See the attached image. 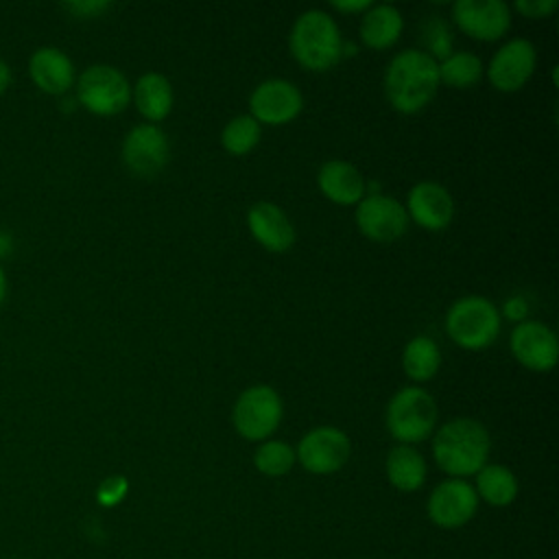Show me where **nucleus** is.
<instances>
[{"instance_id": "72a5a7b5", "label": "nucleus", "mask_w": 559, "mask_h": 559, "mask_svg": "<svg viewBox=\"0 0 559 559\" xmlns=\"http://www.w3.org/2000/svg\"><path fill=\"white\" fill-rule=\"evenodd\" d=\"M9 81H11V70H9V66L0 59V94L9 87Z\"/></svg>"}, {"instance_id": "6e6552de", "label": "nucleus", "mask_w": 559, "mask_h": 559, "mask_svg": "<svg viewBox=\"0 0 559 559\" xmlns=\"http://www.w3.org/2000/svg\"><path fill=\"white\" fill-rule=\"evenodd\" d=\"M349 437L332 426H319L306 432L297 445L295 459L312 474H334L349 459Z\"/></svg>"}, {"instance_id": "aec40b11", "label": "nucleus", "mask_w": 559, "mask_h": 559, "mask_svg": "<svg viewBox=\"0 0 559 559\" xmlns=\"http://www.w3.org/2000/svg\"><path fill=\"white\" fill-rule=\"evenodd\" d=\"M386 478L400 491H417L426 480V461L411 445H397L386 454Z\"/></svg>"}, {"instance_id": "f8f14e48", "label": "nucleus", "mask_w": 559, "mask_h": 559, "mask_svg": "<svg viewBox=\"0 0 559 559\" xmlns=\"http://www.w3.org/2000/svg\"><path fill=\"white\" fill-rule=\"evenodd\" d=\"M301 92L284 79H269L260 83L249 98L251 118L264 124L290 122L301 111Z\"/></svg>"}, {"instance_id": "4be33fe9", "label": "nucleus", "mask_w": 559, "mask_h": 559, "mask_svg": "<svg viewBox=\"0 0 559 559\" xmlns=\"http://www.w3.org/2000/svg\"><path fill=\"white\" fill-rule=\"evenodd\" d=\"M135 107L138 111L157 122L168 116L173 107V87L164 74L157 72H146L138 79L135 83Z\"/></svg>"}, {"instance_id": "473e14b6", "label": "nucleus", "mask_w": 559, "mask_h": 559, "mask_svg": "<svg viewBox=\"0 0 559 559\" xmlns=\"http://www.w3.org/2000/svg\"><path fill=\"white\" fill-rule=\"evenodd\" d=\"M332 7L341 9V11H362L369 9L371 2L369 0H358V2H332Z\"/></svg>"}, {"instance_id": "bb28decb", "label": "nucleus", "mask_w": 559, "mask_h": 559, "mask_svg": "<svg viewBox=\"0 0 559 559\" xmlns=\"http://www.w3.org/2000/svg\"><path fill=\"white\" fill-rule=\"evenodd\" d=\"M260 140V122H255L251 116H236L227 127L223 129L221 142L223 146L234 155L249 153Z\"/></svg>"}, {"instance_id": "b1692460", "label": "nucleus", "mask_w": 559, "mask_h": 559, "mask_svg": "<svg viewBox=\"0 0 559 559\" xmlns=\"http://www.w3.org/2000/svg\"><path fill=\"white\" fill-rule=\"evenodd\" d=\"M402 365L406 376L417 382L432 378L441 365V354L437 343L428 336H415L402 354Z\"/></svg>"}, {"instance_id": "1a4fd4ad", "label": "nucleus", "mask_w": 559, "mask_h": 559, "mask_svg": "<svg viewBox=\"0 0 559 559\" xmlns=\"http://www.w3.org/2000/svg\"><path fill=\"white\" fill-rule=\"evenodd\" d=\"M478 509V496L474 487L461 478H448L439 483L428 498L426 511L435 526L439 528H461L465 526Z\"/></svg>"}, {"instance_id": "39448f33", "label": "nucleus", "mask_w": 559, "mask_h": 559, "mask_svg": "<svg viewBox=\"0 0 559 559\" xmlns=\"http://www.w3.org/2000/svg\"><path fill=\"white\" fill-rule=\"evenodd\" d=\"M437 424V404L432 395L419 386L397 391L386 406V428L404 443H417L430 437Z\"/></svg>"}, {"instance_id": "4468645a", "label": "nucleus", "mask_w": 559, "mask_h": 559, "mask_svg": "<svg viewBox=\"0 0 559 559\" xmlns=\"http://www.w3.org/2000/svg\"><path fill=\"white\" fill-rule=\"evenodd\" d=\"M513 356L531 371H550L559 358L555 332L539 321H524L511 334Z\"/></svg>"}, {"instance_id": "a211bd4d", "label": "nucleus", "mask_w": 559, "mask_h": 559, "mask_svg": "<svg viewBox=\"0 0 559 559\" xmlns=\"http://www.w3.org/2000/svg\"><path fill=\"white\" fill-rule=\"evenodd\" d=\"M28 70L39 90L48 94H63L74 81V66L59 48H39L31 55Z\"/></svg>"}, {"instance_id": "7c9ffc66", "label": "nucleus", "mask_w": 559, "mask_h": 559, "mask_svg": "<svg viewBox=\"0 0 559 559\" xmlns=\"http://www.w3.org/2000/svg\"><path fill=\"white\" fill-rule=\"evenodd\" d=\"M109 7V2H66L63 9L72 11L79 17H94L100 11H105Z\"/></svg>"}, {"instance_id": "f3484780", "label": "nucleus", "mask_w": 559, "mask_h": 559, "mask_svg": "<svg viewBox=\"0 0 559 559\" xmlns=\"http://www.w3.org/2000/svg\"><path fill=\"white\" fill-rule=\"evenodd\" d=\"M249 229L253 238L269 251L282 253L293 247L295 242V229L284 210H280L275 203L260 201L249 207L247 214Z\"/></svg>"}, {"instance_id": "cd10ccee", "label": "nucleus", "mask_w": 559, "mask_h": 559, "mask_svg": "<svg viewBox=\"0 0 559 559\" xmlns=\"http://www.w3.org/2000/svg\"><path fill=\"white\" fill-rule=\"evenodd\" d=\"M424 35H426L424 39H426L428 48L432 50V55H437L441 59L452 55V37H450V31H448L443 20H439V17L428 20L426 26H424Z\"/></svg>"}, {"instance_id": "ddd939ff", "label": "nucleus", "mask_w": 559, "mask_h": 559, "mask_svg": "<svg viewBox=\"0 0 559 559\" xmlns=\"http://www.w3.org/2000/svg\"><path fill=\"white\" fill-rule=\"evenodd\" d=\"M452 15L461 31L483 41L502 37L511 24L509 7L502 0H459Z\"/></svg>"}, {"instance_id": "9b49d317", "label": "nucleus", "mask_w": 559, "mask_h": 559, "mask_svg": "<svg viewBox=\"0 0 559 559\" xmlns=\"http://www.w3.org/2000/svg\"><path fill=\"white\" fill-rule=\"evenodd\" d=\"M360 231L378 242H391L408 229V212L400 201L384 194H371L356 210Z\"/></svg>"}, {"instance_id": "dca6fc26", "label": "nucleus", "mask_w": 559, "mask_h": 559, "mask_svg": "<svg viewBox=\"0 0 559 559\" xmlns=\"http://www.w3.org/2000/svg\"><path fill=\"white\" fill-rule=\"evenodd\" d=\"M415 223L430 231H439L450 225L454 216L452 194L435 181H421L408 192V210Z\"/></svg>"}, {"instance_id": "2eb2a0df", "label": "nucleus", "mask_w": 559, "mask_h": 559, "mask_svg": "<svg viewBox=\"0 0 559 559\" xmlns=\"http://www.w3.org/2000/svg\"><path fill=\"white\" fill-rule=\"evenodd\" d=\"M535 70V48L528 39L507 41L489 63V81L500 92L520 90Z\"/></svg>"}, {"instance_id": "423d86ee", "label": "nucleus", "mask_w": 559, "mask_h": 559, "mask_svg": "<svg viewBox=\"0 0 559 559\" xmlns=\"http://www.w3.org/2000/svg\"><path fill=\"white\" fill-rule=\"evenodd\" d=\"M76 94L83 107L98 116H114L129 105L131 87L114 66H90L79 76Z\"/></svg>"}, {"instance_id": "f03ea898", "label": "nucleus", "mask_w": 559, "mask_h": 559, "mask_svg": "<svg viewBox=\"0 0 559 559\" xmlns=\"http://www.w3.org/2000/svg\"><path fill=\"white\" fill-rule=\"evenodd\" d=\"M489 448V432L480 421L469 417L443 424L432 437V456L452 478L472 476L487 465Z\"/></svg>"}, {"instance_id": "f704fd0d", "label": "nucleus", "mask_w": 559, "mask_h": 559, "mask_svg": "<svg viewBox=\"0 0 559 559\" xmlns=\"http://www.w3.org/2000/svg\"><path fill=\"white\" fill-rule=\"evenodd\" d=\"M4 295H7V280H4V273L0 269V304L4 301Z\"/></svg>"}, {"instance_id": "9d476101", "label": "nucleus", "mask_w": 559, "mask_h": 559, "mask_svg": "<svg viewBox=\"0 0 559 559\" xmlns=\"http://www.w3.org/2000/svg\"><path fill=\"white\" fill-rule=\"evenodd\" d=\"M122 159L138 177H155L168 164L166 133L155 124L133 127L124 138Z\"/></svg>"}, {"instance_id": "0eeeda50", "label": "nucleus", "mask_w": 559, "mask_h": 559, "mask_svg": "<svg viewBox=\"0 0 559 559\" xmlns=\"http://www.w3.org/2000/svg\"><path fill=\"white\" fill-rule=\"evenodd\" d=\"M282 419V400L266 384L249 386L234 406V426L249 441H262L275 432Z\"/></svg>"}, {"instance_id": "2f4dec72", "label": "nucleus", "mask_w": 559, "mask_h": 559, "mask_svg": "<svg viewBox=\"0 0 559 559\" xmlns=\"http://www.w3.org/2000/svg\"><path fill=\"white\" fill-rule=\"evenodd\" d=\"M504 310H507V314H509L511 319H520V317H524V312H526V304L515 297V299H511V301L504 306Z\"/></svg>"}, {"instance_id": "a878e982", "label": "nucleus", "mask_w": 559, "mask_h": 559, "mask_svg": "<svg viewBox=\"0 0 559 559\" xmlns=\"http://www.w3.org/2000/svg\"><path fill=\"white\" fill-rule=\"evenodd\" d=\"M295 461V450L284 441H264L253 454L255 469L264 476H284L293 469Z\"/></svg>"}, {"instance_id": "f257e3e1", "label": "nucleus", "mask_w": 559, "mask_h": 559, "mask_svg": "<svg viewBox=\"0 0 559 559\" xmlns=\"http://www.w3.org/2000/svg\"><path fill=\"white\" fill-rule=\"evenodd\" d=\"M439 85V66L435 57L419 50L395 55L384 74L389 103L402 114H415L426 107Z\"/></svg>"}, {"instance_id": "412c9836", "label": "nucleus", "mask_w": 559, "mask_h": 559, "mask_svg": "<svg viewBox=\"0 0 559 559\" xmlns=\"http://www.w3.org/2000/svg\"><path fill=\"white\" fill-rule=\"evenodd\" d=\"M402 13L391 4L369 7L360 22V37L371 48H389L402 33Z\"/></svg>"}, {"instance_id": "c756f323", "label": "nucleus", "mask_w": 559, "mask_h": 559, "mask_svg": "<svg viewBox=\"0 0 559 559\" xmlns=\"http://www.w3.org/2000/svg\"><path fill=\"white\" fill-rule=\"evenodd\" d=\"M559 7L557 0H518L515 9L528 17H546Z\"/></svg>"}, {"instance_id": "5701e85b", "label": "nucleus", "mask_w": 559, "mask_h": 559, "mask_svg": "<svg viewBox=\"0 0 559 559\" xmlns=\"http://www.w3.org/2000/svg\"><path fill=\"white\" fill-rule=\"evenodd\" d=\"M474 491L478 498H483L491 507H507L518 496V478L509 467L489 463L476 472Z\"/></svg>"}, {"instance_id": "6ab92c4d", "label": "nucleus", "mask_w": 559, "mask_h": 559, "mask_svg": "<svg viewBox=\"0 0 559 559\" xmlns=\"http://www.w3.org/2000/svg\"><path fill=\"white\" fill-rule=\"evenodd\" d=\"M319 188L330 201L349 205L362 199L365 179L349 162L332 159L325 162L319 170Z\"/></svg>"}, {"instance_id": "7ed1b4c3", "label": "nucleus", "mask_w": 559, "mask_h": 559, "mask_svg": "<svg viewBox=\"0 0 559 559\" xmlns=\"http://www.w3.org/2000/svg\"><path fill=\"white\" fill-rule=\"evenodd\" d=\"M290 52L310 70L321 72L332 68L343 52L336 22L317 9L301 13L290 31Z\"/></svg>"}, {"instance_id": "393cba45", "label": "nucleus", "mask_w": 559, "mask_h": 559, "mask_svg": "<svg viewBox=\"0 0 559 559\" xmlns=\"http://www.w3.org/2000/svg\"><path fill=\"white\" fill-rule=\"evenodd\" d=\"M483 74V63L472 52H452L439 66V81L452 87H469Z\"/></svg>"}, {"instance_id": "20e7f679", "label": "nucleus", "mask_w": 559, "mask_h": 559, "mask_svg": "<svg viewBox=\"0 0 559 559\" xmlns=\"http://www.w3.org/2000/svg\"><path fill=\"white\" fill-rule=\"evenodd\" d=\"M445 330L456 345L465 349H483L496 341L500 332V314L489 299L467 295L454 301L448 310Z\"/></svg>"}, {"instance_id": "c85d7f7f", "label": "nucleus", "mask_w": 559, "mask_h": 559, "mask_svg": "<svg viewBox=\"0 0 559 559\" xmlns=\"http://www.w3.org/2000/svg\"><path fill=\"white\" fill-rule=\"evenodd\" d=\"M127 489H129V485H127L124 476H109L98 485L96 498L103 507H116L127 496Z\"/></svg>"}]
</instances>
